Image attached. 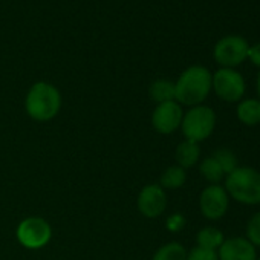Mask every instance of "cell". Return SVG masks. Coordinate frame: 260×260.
<instances>
[{"label":"cell","instance_id":"1","mask_svg":"<svg viewBox=\"0 0 260 260\" xmlns=\"http://www.w3.org/2000/svg\"><path fill=\"white\" fill-rule=\"evenodd\" d=\"M213 75L204 66L187 68L175 83V100L187 106H199L211 90Z\"/></svg>","mask_w":260,"mask_h":260},{"label":"cell","instance_id":"2","mask_svg":"<svg viewBox=\"0 0 260 260\" xmlns=\"http://www.w3.org/2000/svg\"><path fill=\"white\" fill-rule=\"evenodd\" d=\"M225 190L237 202L260 204V173L251 167H237L226 176Z\"/></svg>","mask_w":260,"mask_h":260},{"label":"cell","instance_id":"3","mask_svg":"<svg viewBox=\"0 0 260 260\" xmlns=\"http://www.w3.org/2000/svg\"><path fill=\"white\" fill-rule=\"evenodd\" d=\"M61 106V96L57 87L49 83H36L26 96V112L37 121H48L54 118Z\"/></svg>","mask_w":260,"mask_h":260},{"label":"cell","instance_id":"4","mask_svg":"<svg viewBox=\"0 0 260 260\" xmlns=\"http://www.w3.org/2000/svg\"><path fill=\"white\" fill-rule=\"evenodd\" d=\"M182 132L187 140L199 143L208 138L216 125V113L208 106H194L182 118Z\"/></svg>","mask_w":260,"mask_h":260},{"label":"cell","instance_id":"5","mask_svg":"<svg viewBox=\"0 0 260 260\" xmlns=\"http://www.w3.org/2000/svg\"><path fill=\"white\" fill-rule=\"evenodd\" d=\"M248 42L240 36H226L220 39L213 51L214 60L222 68H234L248 58Z\"/></svg>","mask_w":260,"mask_h":260},{"label":"cell","instance_id":"6","mask_svg":"<svg viewBox=\"0 0 260 260\" xmlns=\"http://www.w3.org/2000/svg\"><path fill=\"white\" fill-rule=\"evenodd\" d=\"M211 87L216 95L228 103L239 101L245 93V80L243 77L230 68H220L211 78Z\"/></svg>","mask_w":260,"mask_h":260},{"label":"cell","instance_id":"7","mask_svg":"<svg viewBox=\"0 0 260 260\" xmlns=\"http://www.w3.org/2000/svg\"><path fill=\"white\" fill-rule=\"evenodd\" d=\"M51 234L52 231L49 223L42 217H28L17 228L19 242L29 249L45 246L49 242Z\"/></svg>","mask_w":260,"mask_h":260},{"label":"cell","instance_id":"8","mask_svg":"<svg viewBox=\"0 0 260 260\" xmlns=\"http://www.w3.org/2000/svg\"><path fill=\"white\" fill-rule=\"evenodd\" d=\"M228 193L223 187L214 184L207 187L202 193H201V199H199V207L202 214L207 219L216 220L220 219L226 210H228Z\"/></svg>","mask_w":260,"mask_h":260},{"label":"cell","instance_id":"9","mask_svg":"<svg viewBox=\"0 0 260 260\" xmlns=\"http://www.w3.org/2000/svg\"><path fill=\"white\" fill-rule=\"evenodd\" d=\"M184 118L182 109L179 103L173 101H166L158 104V107L153 112V125L159 134H172L181 125Z\"/></svg>","mask_w":260,"mask_h":260},{"label":"cell","instance_id":"10","mask_svg":"<svg viewBox=\"0 0 260 260\" xmlns=\"http://www.w3.org/2000/svg\"><path fill=\"white\" fill-rule=\"evenodd\" d=\"M167 207V198L159 185H147L138 198V208L146 217H158Z\"/></svg>","mask_w":260,"mask_h":260},{"label":"cell","instance_id":"11","mask_svg":"<svg viewBox=\"0 0 260 260\" xmlns=\"http://www.w3.org/2000/svg\"><path fill=\"white\" fill-rule=\"evenodd\" d=\"M219 260H257L254 245L243 237H233L225 240L217 254Z\"/></svg>","mask_w":260,"mask_h":260},{"label":"cell","instance_id":"12","mask_svg":"<svg viewBox=\"0 0 260 260\" xmlns=\"http://www.w3.org/2000/svg\"><path fill=\"white\" fill-rule=\"evenodd\" d=\"M199 155H201V150H199L198 143L190 141V140H185L176 149V161H178L179 167H182V169L193 167L198 162Z\"/></svg>","mask_w":260,"mask_h":260},{"label":"cell","instance_id":"13","mask_svg":"<svg viewBox=\"0 0 260 260\" xmlns=\"http://www.w3.org/2000/svg\"><path fill=\"white\" fill-rule=\"evenodd\" d=\"M237 118L246 125L260 124V100H243L237 106Z\"/></svg>","mask_w":260,"mask_h":260},{"label":"cell","instance_id":"14","mask_svg":"<svg viewBox=\"0 0 260 260\" xmlns=\"http://www.w3.org/2000/svg\"><path fill=\"white\" fill-rule=\"evenodd\" d=\"M196 242H198V246H201V248L216 251L217 248H220V245L225 242V239H223V233L220 230H217L214 226H205L198 233Z\"/></svg>","mask_w":260,"mask_h":260},{"label":"cell","instance_id":"15","mask_svg":"<svg viewBox=\"0 0 260 260\" xmlns=\"http://www.w3.org/2000/svg\"><path fill=\"white\" fill-rule=\"evenodd\" d=\"M150 96L158 103L173 101L175 100V83L169 80H156L150 86Z\"/></svg>","mask_w":260,"mask_h":260},{"label":"cell","instance_id":"16","mask_svg":"<svg viewBox=\"0 0 260 260\" xmlns=\"http://www.w3.org/2000/svg\"><path fill=\"white\" fill-rule=\"evenodd\" d=\"M187 179V175H185V169L179 167V166H173V167H169L164 175L161 176V185L166 187V188H179L184 185Z\"/></svg>","mask_w":260,"mask_h":260},{"label":"cell","instance_id":"17","mask_svg":"<svg viewBox=\"0 0 260 260\" xmlns=\"http://www.w3.org/2000/svg\"><path fill=\"white\" fill-rule=\"evenodd\" d=\"M153 260H187V251L181 243L172 242L161 246Z\"/></svg>","mask_w":260,"mask_h":260},{"label":"cell","instance_id":"18","mask_svg":"<svg viewBox=\"0 0 260 260\" xmlns=\"http://www.w3.org/2000/svg\"><path fill=\"white\" fill-rule=\"evenodd\" d=\"M199 172H201V175H202L208 182H213V184L220 182L222 178H223V175H225L223 170L220 169L219 162H217L213 156H211V158H207V159H204V161L201 162Z\"/></svg>","mask_w":260,"mask_h":260},{"label":"cell","instance_id":"19","mask_svg":"<svg viewBox=\"0 0 260 260\" xmlns=\"http://www.w3.org/2000/svg\"><path fill=\"white\" fill-rule=\"evenodd\" d=\"M213 158L219 162L220 169L226 175H230L233 170L237 169V159H236L234 153L231 150H228V149H219V150H216L214 155H213Z\"/></svg>","mask_w":260,"mask_h":260},{"label":"cell","instance_id":"20","mask_svg":"<svg viewBox=\"0 0 260 260\" xmlns=\"http://www.w3.org/2000/svg\"><path fill=\"white\" fill-rule=\"evenodd\" d=\"M246 236L252 245L260 246V213L254 214L249 219V222L246 225Z\"/></svg>","mask_w":260,"mask_h":260},{"label":"cell","instance_id":"21","mask_svg":"<svg viewBox=\"0 0 260 260\" xmlns=\"http://www.w3.org/2000/svg\"><path fill=\"white\" fill-rule=\"evenodd\" d=\"M187 260H219L217 252L213 249H205L201 246H196L187 254Z\"/></svg>","mask_w":260,"mask_h":260},{"label":"cell","instance_id":"22","mask_svg":"<svg viewBox=\"0 0 260 260\" xmlns=\"http://www.w3.org/2000/svg\"><path fill=\"white\" fill-rule=\"evenodd\" d=\"M184 225H185V219L181 214H173L167 220V228L172 231H179Z\"/></svg>","mask_w":260,"mask_h":260},{"label":"cell","instance_id":"23","mask_svg":"<svg viewBox=\"0 0 260 260\" xmlns=\"http://www.w3.org/2000/svg\"><path fill=\"white\" fill-rule=\"evenodd\" d=\"M248 58L251 60L252 64L260 68V43H255L252 46H249L248 49Z\"/></svg>","mask_w":260,"mask_h":260},{"label":"cell","instance_id":"24","mask_svg":"<svg viewBox=\"0 0 260 260\" xmlns=\"http://www.w3.org/2000/svg\"><path fill=\"white\" fill-rule=\"evenodd\" d=\"M257 92H258V96H260V74H258V78H257Z\"/></svg>","mask_w":260,"mask_h":260},{"label":"cell","instance_id":"25","mask_svg":"<svg viewBox=\"0 0 260 260\" xmlns=\"http://www.w3.org/2000/svg\"><path fill=\"white\" fill-rule=\"evenodd\" d=\"M257 260H260V258H257Z\"/></svg>","mask_w":260,"mask_h":260}]
</instances>
